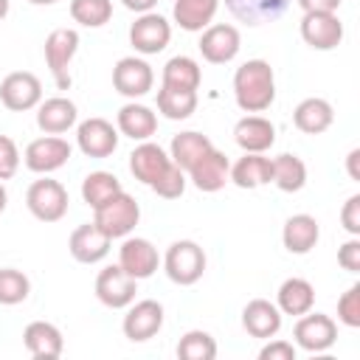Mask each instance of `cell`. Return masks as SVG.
I'll return each mask as SVG.
<instances>
[{
	"label": "cell",
	"mask_w": 360,
	"mask_h": 360,
	"mask_svg": "<svg viewBox=\"0 0 360 360\" xmlns=\"http://www.w3.org/2000/svg\"><path fill=\"white\" fill-rule=\"evenodd\" d=\"M233 98L245 112H264L276 101V73L264 59H248L233 73Z\"/></svg>",
	"instance_id": "obj_1"
},
{
	"label": "cell",
	"mask_w": 360,
	"mask_h": 360,
	"mask_svg": "<svg viewBox=\"0 0 360 360\" xmlns=\"http://www.w3.org/2000/svg\"><path fill=\"white\" fill-rule=\"evenodd\" d=\"M96 217L93 222L110 236V239H124L135 231L138 219H141V205L135 202L132 194H127L124 188L118 194H112L107 202H101L98 208H93Z\"/></svg>",
	"instance_id": "obj_2"
},
{
	"label": "cell",
	"mask_w": 360,
	"mask_h": 360,
	"mask_svg": "<svg viewBox=\"0 0 360 360\" xmlns=\"http://www.w3.org/2000/svg\"><path fill=\"white\" fill-rule=\"evenodd\" d=\"M163 270L166 276L180 284V287H191L202 278L205 273V250L194 242V239H177L166 248L163 256Z\"/></svg>",
	"instance_id": "obj_3"
},
{
	"label": "cell",
	"mask_w": 360,
	"mask_h": 360,
	"mask_svg": "<svg viewBox=\"0 0 360 360\" xmlns=\"http://www.w3.org/2000/svg\"><path fill=\"white\" fill-rule=\"evenodd\" d=\"M79 51V31L73 28H53L45 37V65L59 90L70 87V62Z\"/></svg>",
	"instance_id": "obj_4"
},
{
	"label": "cell",
	"mask_w": 360,
	"mask_h": 360,
	"mask_svg": "<svg viewBox=\"0 0 360 360\" xmlns=\"http://www.w3.org/2000/svg\"><path fill=\"white\" fill-rule=\"evenodd\" d=\"M68 188L59 180H34L25 191V205L39 222H59L68 214Z\"/></svg>",
	"instance_id": "obj_5"
},
{
	"label": "cell",
	"mask_w": 360,
	"mask_h": 360,
	"mask_svg": "<svg viewBox=\"0 0 360 360\" xmlns=\"http://www.w3.org/2000/svg\"><path fill=\"white\" fill-rule=\"evenodd\" d=\"M200 53L205 62L211 65H225V62H233L239 48H242V37H239V28L231 25V22H211L208 28L200 31Z\"/></svg>",
	"instance_id": "obj_6"
},
{
	"label": "cell",
	"mask_w": 360,
	"mask_h": 360,
	"mask_svg": "<svg viewBox=\"0 0 360 360\" xmlns=\"http://www.w3.org/2000/svg\"><path fill=\"white\" fill-rule=\"evenodd\" d=\"M70 152L73 149H70V143L65 138H59V135H42V138H34L25 146L22 163L34 174H51V172L62 169L70 160Z\"/></svg>",
	"instance_id": "obj_7"
},
{
	"label": "cell",
	"mask_w": 360,
	"mask_h": 360,
	"mask_svg": "<svg viewBox=\"0 0 360 360\" xmlns=\"http://www.w3.org/2000/svg\"><path fill=\"white\" fill-rule=\"evenodd\" d=\"M292 338H295V343L304 352L318 354V352H326V349L335 346V340H338V323L329 315L309 309V312L298 315L295 329H292Z\"/></svg>",
	"instance_id": "obj_8"
},
{
	"label": "cell",
	"mask_w": 360,
	"mask_h": 360,
	"mask_svg": "<svg viewBox=\"0 0 360 360\" xmlns=\"http://www.w3.org/2000/svg\"><path fill=\"white\" fill-rule=\"evenodd\" d=\"M298 28H301V39L312 51H332L343 42V22L338 11H307Z\"/></svg>",
	"instance_id": "obj_9"
},
{
	"label": "cell",
	"mask_w": 360,
	"mask_h": 360,
	"mask_svg": "<svg viewBox=\"0 0 360 360\" xmlns=\"http://www.w3.org/2000/svg\"><path fill=\"white\" fill-rule=\"evenodd\" d=\"M172 39V25L163 14L158 11H146V14H138V20L129 25V45L143 53V56H152V53H160Z\"/></svg>",
	"instance_id": "obj_10"
},
{
	"label": "cell",
	"mask_w": 360,
	"mask_h": 360,
	"mask_svg": "<svg viewBox=\"0 0 360 360\" xmlns=\"http://www.w3.org/2000/svg\"><path fill=\"white\" fill-rule=\"evenodd\" d=\"M0 101L11 112L34 110L42 101V82L31 70H14L0 82Z\"/></svg>",
	"instance_id": "obj_11"
},
{
	"label": "cell",
	"mask_w": 360,
	"mask_h": 360,
	"mask_svg": "<svg viewBox=\"0 0 360 360\" xmlns=\"http://www.w3.org/2000/svg\"><path fill=\"white\" fill-rule=\"evenodd\" d=\"M138 281L121 270V264H107L96 276V298L110 309H124L135 301Z\"/></svg>",
	"instance_id": "obj_12"
},
{
	"label": "cell",
	"mask_w": 360,
	"mask_h": 360,
	"mask_svg": "<svg viewBox=\"0 0 360 360\" xmlns=\"http://www.w3.org/2000/svg\"><path fill=\"white\" fill-rule=\"evenodd\" d=\"M121 329H124V338L132 343H143V340L155 338L163 329V304L155 298L132 301L124 315Z\"/></svg>",
	"instance_id": "obj_13"
},
{
	"label": "cell",
	"mask_w": 360,
	"mask_h": 360,
	"mask_svg": "<svg viewBox=\"0 0 360 360\" xmlns=\"http://www.w3.org/2000/svg\"><path fill=\"white\" fill-rule=\"evenodd\" d=\"M155 84V73H152V65L141 56H124L115 62L112 68V87L127 96V98H141L152 90Z\"/></svg>",
	"instance_id": "obj_14"
},
{
	"label": "cell",
	"mask_w": 360,
	"mask_h": 360,
	"mask_svg": "<svg viewBox=\"0 0 360 360\" xmlns=\"http://www.w3.org/2000/svg\"><path fill=\"white\" fill-rule=\"evenodd\" d=\"M76 146L87 158H110L118 149V129L107 118H87L76 127Z\"/></svg>",
	"instance_id": "obj_15"
},
{
	"label": "cell",
	"mask_w": 360,
	"mask_h": 360,
	"mask_svg": "<svg viewBox=\"0 0 360 360\" xmlns=\"http://www.w3.org/2000/svg\"><path fill=\"white\" fill-rule=\"evenodd\" d=\"M118 264L127 276H132L135 281L141 278H149L158 264H160V256H158V248L143 239V236H127L118 248Z\"/></svg>",
	"instance_id": "obj_16"
},
{
	"label": "cell",
	"mask_w": 360,
	"mask_h": 360,
	"mask_svg": "<svg viewBox=\"0 0 360 360\" xmlns=\"http://www.w3.org/2000/svg\"><path fill=\"white\" fill-rule=\"evenodd\" d=\"M110 242L112 239L96 222H84V225L73 228V233L68 239V250L79 264H98L101 259H107Z\"/></svg>",
	"instance_id": "obj_17"
},
{
	"label": "cell",
	"mask_w": 360,
	"mask_h": 360,
	"mask_svg": "<svg viewBox=\"0 0 360 360\" xmlns=\"http://www.w3.org/2000/svg\"><path fill=\"white\" fill-rule=\"evenodd\" d=\"M188 180L194 183V188H200V191H205V194L219 191V188L231 180V160H228V155L211 146V149L188 169Z\"/></svg>",
	"instance_id": "obj_18"
},
{
	"label": "cell",
	"mask_w": 360,
	"mask_h": 360,
	"mask_svg": "<svg viewBox=\"0 0 360 360\" xmlns=\"http://www.w3.org/2000/svg\"><path fill=\"white\" fill-rule=\"evenodd\" d=\"M172 166V158L166 155L163 146L152 143V141H141L132 152H129V172L138 183L152 186L166 169Z\"/></svg>",
	"instance_id": "obj_19"
},
{
	"label": "cell",
	"mask_w": 360,
	"mask_h": 360,
	"mask_svg": "<svg viewBox=\"0 0 360 360\" xmlns=\"http://www.w3.org/2000/svg\"><path fill=\"white\" fill-rule=\"evenodd\" d=\"M242 326L250 338L270 340L281 329V309L267 298H253L242 309Z\"/></svg>",
	"instance_id": "obj_20"
},
{
	"label": "cell",
	"mask_w": 360,
	"mask_h": 360,
	"mask_svg": "<svg viewBox=\"0 0 360 360\" xmlns=\"http://www.w3.org/2000/svg\"><path fill=\"white\" fill-rule=\"evenodd\" d=\"M22 343H25L28 354L37 360H56L65 349V338H62L59 326H53L48 321H31L22 329Z\"/></svg>",
	"instance_id": "obj_21"
},
{
	"label": "cell",
	"mask_w": 360,
	"mask_h": 360,
	"mask_svg": "<svg viewBox=\"0 0 360 360\" xmlns=\"http://www.w3.org/2000/svg\"><path fill=\"white\" fill-rule=\"evenodd\" d=\"M233 141L239 149L245 152H267L273 143H276V127L273 121H267L264 115H245L236 121L233 127Z\"/></svg>",
	"instance_id": "obj_22"
},
{
	"label": "cell",
	"mask_w": 360,
	"mask_h": 360,
	"mask_svg": "<svg viewBox=\"0 0 360 360\" xmlns=\"http://www.w3.org/2000/svg\"><path fill=\"white\" fill-rule=\"evenodd\" d=\"M79 118V110L70 98L65 96H53V98H45L37 104V127L45 132V135H62L68 132Z\"/></svg>",
	"instance_id": "obj_23"
},
{
	"label": "cell",
	"mask_w": 360,
	"mask_h": 360,
	"mask_svg": "<svg viewBox=\"0 0 360 360\" xmlns=\"http://www.w3.org/2000/svg\"><path fill=\"white\" fill-rule=\"evenodd\" d=\"M321 239V225L312 214H292L281 228V242L290 253L304 256L309 253Z\"/></svg>",
	"instance_id": "obj_24"
},
{
	"label": "cell",
	"mask_w": 360,
	"mask_h": 360,
	"mask_svg": "<svg viewBox=\"0 0 360 360\" xmlns=\"http://www.w3.org/2000/svg\"><path fill=\"white\" fill-rule=\"evenodd\" d=\"M332 121H335V110L321 96H309V98L298 101V107L292 110V124L304 135H321L332 127Z\"/></svg>",
	"instance_id": "obj_25"
},
{
	"label": "cell",
	"mask_w": 360,
	"mask_h": 360,
	"mask_svg": "<svg viewBox=\"0 0 360 360\" xmlns=\"http://www.w3.org/2000/svg\"><path fill=\"white\" fill-rule=\"evenodd\" d=\"M115 129L132 141H149L158 129V115L146 107V104H138V101H129L118 110L115 115Z\"/></svg>",
	"instance_id": "obj_26"
},
{
	"label": "cell",
	"mask_w": 360,
	"mask_h": 360,
	"mask_svg": "<svg viewBox=\"0 0 360 360\" xmlns=\"http://www.w3.org/2000/svg\"><path fill=\"white\" fill-rule=\"evenodd\" d=\"M273 180V163L264 158V152H245L231 166V183L239 188H259Z\"/></svg>",
	"instance_id": "obj_27"
},
{
	"label": "cell",
	"mask_w": 360,
	"mask_h": 360,
	"mask_svg": "<svg viewBox=\"0 0 360 360\" xmlns=\"http://www.w3.org/2000/svg\"><path fill=\"white\" fill-rule=\"evenodd\" d=\"M290 0H225V8L233 14V20L245 25H262L273 22L287 11Z\"/></svg>",
	"instance_id": "obj_28"
},
{
	"label": "cell",
	"mask_w": 360,
	"mask_h": 360,
	"mask_svg": "<svg viewBox=\"0 0 360 360\" xmlns=\"http://www.w3.org/2000/svg\"><path fill=\"white\" fill-rule=\"evenodd\" d=\"M315 304V287L307 281V278H284L278 292H276V307L281 309V315H304L309 312Z\"/></svg>",
	"instance_id": "obj_29"
},
{
	"label": "cell",
	"mask_w": 360,
	"mask_h": 360,
	"mask_svg": "<svg viewBox=\"0 0 360 360\" xmlns=\"http://www.w3.org/2000/svg\"><path fill=\"white\" fill-rule=\"evenodd\" d=\"M211 138L202 135V132H194V129H186L180 135L172 138V146H169V158L174 166H180L183 172H188L208 149H211Z\"/></svg>",
	"instance_id": "obj_30"
},
{
	"label": "cell",
	"mask_w": 360,
	"mask_h": 360,
	"mask_svg": "<svg viewBox=\"0 0 360 360\" xmlns=\"http://www.w3.org/2000/svg\"><path fill=\"white\" fill-rule=\"evenodd\" d=\"M219 0H174V22L183 31H202L214 22Z\"/></svg>",
	"instance_id": "obj_31"
},
{
	"label": "cell",
	"mask_w": 360,
	"mask_h": 360,
	"mask_svg": "<svg viewBox=\"0 0 360 360\" xmlns=\"http://www.w3.org/2000/svg\"><path fill=\"white\" fill-rule=\"evenodd\" d=\"M202 82V70L200 65L191 59V56H172L166 65H163V76H160V84L163 87H172V90H197Z\"/></svg>",
	"instance_id": "obj_32"
},
{
	"label": "cell",
	"mask_w": 360,
	"mask_h": 360,
	"mask_svg": "<svg viewBox=\"0 0 360 360\" xmlns=\"http://www.w3.org/2000/svg\"><path fill=\"white\" fill-rule=\"evenodd\" d=\"M270 163H273V180L270 183H276V188L292 194V191H301L307 186V163L298 155L284 152L278 158H270Z\"/></svg>",
	"instance_id": "obj_33"
},
{
	"label": "cell",
	"mask_w": 360,
	"mask_h": 360,
	"mask_svg": "<svg viewBox=\"0 0 360 360\" xmlns=\"http://www.w3.org/2000/svg\"><path fill=\"white\" fill-rule=\"evenodd\" d=\"M197 110V90H172L163 87L158 90V112L166 115L169 121H183Z\"/></svg>",
	"instance_id": "obj_34"
},
{
	"label": "cell",
	"mask_w": 360,
	"mask_h": 360,
	"mask_svg": "<svg viewBox=\"0 0 360 360\" xmlns=\"http://www.w3.org/2000/svg\"><path fill=\"white\" fill-rule=\"evenodd\" d=\"M121 191V180L112 174V172H90L84 180H82V200L90 205V208H98L101 202H107L112 194Z\"/></svg>",
	"instance_id": "obj_35"
},
{
	"label": "cell",
	"mask_w": 360,
	"mask_h": 360,
	"mask_svg": "<svg viewBox=\"0 0 360 360\" xmlns=\"http://www.w3.org/2000/svg\"><path fill=\"white\" fill-rule=\"evenodd\" d=\"M70 17L84 28H101L112 17V0H70Z\"/></svg>",
	"instance_id": "obj_36"
},
{
	"label": "cell",
	"mask_w": 360,
	"mask_h": 360,
	"mask_svg": "<svg viewBox=\"0 0 360 360\" xmlns=\"http://www.w3.org/2000/svg\"><path fill=\"white\" fill-rule=\"evenodd\" d=\"M177 357L180 360H214L217 357V340L202 329H191L180 338Z\"/></svg>",
	"instance_id": "obj_37"
},
{
	"label": "cell",
	"mask_w": 360,
	"mask_h": 360,
	"mask_svg": "<svg viewBox=\"0 0 360 360\" xmlns=\"http://www.w3.org/2000/svg\"><path fill=\"white\" fill-rule=\"evenodd\" d=\"M31 292V281L22 270L17 267H0V304L3 307H14L22 304Z\"/></svg>",
	"instance_id": "obj_38"
},
{
	"label": "cell",
	"mask_w": 360,
	"mask_h": 360,
	"mask_svg": "<svg viewBox=\"0 0 360 360\" xmlns=\"http://www.w3.org/2000/svg\"><path fill=\"white\" fill-rule=\"evenodd\" d=\"M149 188H152L158 197H163V200H177V197H183V191H186V172L172 163Z\"/></svg>",
	"instance_id": "obj_39"
},
{
	"label": "cell",
	"mask_w": 360,
	"mask_h": 360,
	"mask_svg": "<svg viewBox=\"0 0 360 360\" xmlns=\"http://www.w3.org/2000/svg\"><path fill=\"white\" fill-rule=\"evenodd\" d=\"M338 321L349 329L360 326V284H352L340 298H338Z\"/></svg>",
	"instance_id": "obj_40"
},
{
	"label": "cell",
	"mask_w": 360,
	"mask_h": 360,
	"mask_svg": "<svg viewBox=\"0 0 360 360\" xmlns=\"http://www.w3.org/2000/svg\"><path fill=\"white\" fill-rule=\"evenodd\" d=\"M20 169V149L8 135H0V180H11Z\"/></svg>",
	"instance_id": "obj_41"
},
{
	"label": "cell",
	"mask_w": 360,
	"mask_h": 360,
	"mask_svg": "<svg viewBox=\"0 0 360 360\" xmlns=\"http://www.w3.org/2000/svg\"><path fill=\"white\" fill-rule=\"evenodd\" d=\"M340 225L346 228V233L360 236V194H352L343 208H340Z\"/></svg>",
	"instance_id": "obj_42"
},
{
	"label": "cell",
	"mask_w": 360,
	"mask_h": 360,
	"mask_svg": "<svg viewBox=\"0 0 360 360\" xmlns=\"http://www.w3.org/2000/svg\"><path fill=\"white\" fill-rule=\"evenodd\" d=\"M338 264L349 273H360V239L352 236L338 248Z\"/></svg>",
	"instance_id": "obj_43"
},
{
	"label": "cell",
	"mask_w": 360,
	"mask_h": 360,
	"mask_svg": "<svg viewBox=\"0 0 360 360\" xmlns=\"http://www.w3.org/2000/svg\"><path fill=\"white\" fill-rule=\"evenodd\" d=\"M295 354H298L295 346L290 340H281V338H276L259 349V360H295Z\"/></svg>",
	"instance_id": "obj_44"
},
{
	"label": "cell",
	"mask_w": 360,
	"mask_h": 360,
	"mask_svg": "<svg viewBox=\"0 0 360 360\" xmlns=\"http://www.w3.org/2000/svg\"><path fill=\"white\" fill-rule=\"evenodd\" d=\"M301 11H338L340 8V0H298Z\"/></svg>",
	"instance_id": "obj_45"
},
{
	"label": "cell",
	"mask_w": 360,
	"mask_h": 360,
	"mask_svg": "<svg viewBox=\"0 0 360 360\" xmlns=\"http://www.w3.org/2000/svg\"><path fill=\"white\" fill-rule=\"evenodd\" d=\"M121 3H124V8H129L135 14H146V11H152L158 6V0H121Z\"/></svg>",
	"instance_id": "obj_46"
},
{
	"label": "cell",
	"mask_w": 360,
	"mask_h": 360,
	"mask_svg": "<svg viewBox=\"0 0 360 360\" xmlns=\"http://www.w3.org/2000/svg\"><path fill=\"white\" fill-rule=\"evenodd\" d=\"M357 160H360V149H352L346 155V169H349V177L352 180H360V169H357Z\"/></svg>",
	"instance_id": "obj_47"
},
{
	"label": "cell",
	"mask_w": 360,
	"mask_h": 360,
	"mask_svg": "<svg viewBox=\"0 0 360 360\" xmlns=\"http://www.w3.org/2000/svg\"><path fill=\"white\" fill-rule=\"evenodd\" d=\"M6 205H8V191H6V186H3V180H0V214L6 211Z\"/></svg>",
	"instance_id": "obj_48"
},
{
	"label": "cell",
	"mask_w": 360,
	"mask_h": 360,
	"mask_svg": "<svg viewBox=\"0 0 360 360\" xmlns=\"http://www.w3.org/2000/svg\"><path fill=\"white\" fill-rule=\"evenodd\" d=\"M31 6H53V3H59V0H28Z\"/></svg>",
	"instance_id": "obj_49"
},
{
	"label": "cell",
	"mask_w": 360,
	"mask_h": 360,
	"mask_svg": "<svg viewBox=\"0 0 360 360\" xmlns=\"http://www.w3.org/2000/svg\"><path fill=\"white\" fill-rule=\"evenodd\" d=\"M8 14V0H0V20Z\"/></svg>",
	"instance_id": "obj_50"
}]
</instances>
